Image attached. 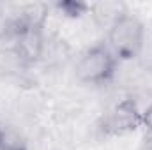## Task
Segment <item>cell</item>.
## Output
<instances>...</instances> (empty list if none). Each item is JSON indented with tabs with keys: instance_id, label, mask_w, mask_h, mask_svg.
<instances>
[{
	"instance_id": "1",
	"label": "cell",
	"mask_w": 152,
	"mask_h": 150,
	"mask_svg": "<svg viewBox=\"0 0 152 150\" xmlns=\"http://www.w3.org/2000/svg\"><path fill=\"white\" fill-rule=\"evenodd\" d=\"M117 64L118 60L110 46L99 42L80 55L75 67V76L78 81L87 85H104L113 79Z\"/></svg>"
},
{
	"instance_id": "2",
	"label": "cell",
	"mask_w": 152,
	"mask_h": 150,
	"mask_svg": "<svg viewBox=\"0 0 152 150\" xmlns=\"http://www.w3.org/2000/svg\"><path fill=\"white\" fill-rule=\"evenodd\" d=\"M145 42V25L131 12L124 14L108 28V46L117 60H134Z\"/></svg>"
},
{
	"instance_id": "3",
	"label": "cell",
	"mask_w": 152,
	"mask_h": 150,
	"mask_svg": "<svg viewBox=\"0 0 152 150\" xmlns=\"http://www.w3.org/2000/svg\"><path fill=\"white\" fill-rule=\"evenodd\" d=\"M138 127H142V110L131 97L115 103L99 122V131L104 136H124Z\"/></svg>"
},
{
	"instance_id": "4",
	"label": "cell",
	"mask_w": 152,
	"mask_h": 150,
	"mask_svg": "<svg viewBox=\"0 0 152 150\" xmlns=\"http://www.w3.org/2000/svg\"><path fill=\"white\" fill-rule=\"evenodd\" d=\"M44 28H27L21 30L20 34H16L12 41V50L20 55V58L30 67L34 66L37 60H41L42 53H44Z\"/></svg>"
},
{
	"instance_id": "5",
	"label": "cell",
	"mask_w": 152,
	"mask_h": 150,
	"mask_svg": "<svg viewBox=\"0 0 152 150\" xmlns=\"http://www.w3.org/2000/svg\"><path fill=\"white\" fill-rule=\"evenodd\" d=\"M88 12L92 14V18L96 20V23L99 27H104L108 30L117 20H120L124 14H127V9L120 2H97V4L90 5Z\"/></svg>"
},
{
	"instance_id": "6",
	"label": "cell",
	"mask_w": 152,
	"mask_h": 150,
	"mask_svg": "<svg viewBox=\"0 0 152 150\" xmlns=\"http://www.w3.org/2000/svg\"><path fill=\"white\" fill-rule=\"evenodd\" d=\"M28 66L20 58V55L12 50H0V74L4 76H16L23 73Z\"/></svg>"
},
{
	"instance_id": "7",
	"label": "cell",
	"mask_w": 152,
	"mask_h": 150,
	"mask_svg": "<svg viewBox=\"0 0 152 150\" xmlns=\"http://www.w3.org/2000/svg\"><path fill=\"white\" fill-rule=\"evenodd\" d=\"M66 18H80L83 14H87L90 11V5L88 4H83V2H58L55 5Z\"/></svg>"
},
{
	"instance_id": "8",
	"label": "cell",
	"mask_w": 152,
	"mask_h": 150,
	"mask_svg": "<svg viewBox=\"0 0 152 150\" xmlns=\"http://www.w3.org/2000/svg\"><path fill=\"white\" fill-rule=\"evenodd\" d=\"M0 150H27V145L18 136H12L9 131H4V136L0 141Z\"/></svg>"
},
{
	"instance_id": "9",
	"label": "cell",
	"mask_w": 152,
	"mask_h": 150,
	"mask_svg": "<svg viewBox=\"0 0 152 150\" xmlns=\"http://www.w3.org/2000/svg\"><path fill=\"white\" fill-rule=\"evenodd\" d=\"M11 39V12L0 5V42Z\"/></svg>"
},
{
	"instance_id": "10",
	"label": "cell",
	"mask_w": 152,
	"mask_h": 150,
	"mask_svg": "<svg viewBox=\"0 0 152 150\" xmlns=\"http://www.w3.org/2000/svg\"><path fill=\"white\" fill-rule=\"evenodd\" d=\"M142 127L147 133H152V106L142 111Z\"/></svg>"
},
{
	"instance_id": "11",
	"label": "cell",
	"mask_w": 152,
	"mask_h": 150,
	"mask_svg": "<svg viewBox=\"0 0 152 150\" xmlns=\"http://www.w3.org/2000/svg\"><path fill=\"white\" fill-rule=\"evenodd\" d=\"M140 150H152V133H145L142 140V149Z\"/></svg>"
},
{
	"instance_id": "12",
	"label": "cell",
	"mask_w": 152,
	"mask_h": 150,
	"mask_svg": "<svg viewBox=\"0 0 152 150\" xmlns=\"http://www.w3.org/2000/svg\"><path fill=\"white\" fill-rule=\"evenodd\" d=\"M4 131H5V127H2V124H0V141H2V136H4Z\"/></svg>"
}]
</instances>
